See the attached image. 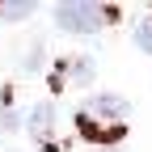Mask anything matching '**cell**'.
<instances>
[{"label":"cell","mask_w":152,"mask_h":152,"mask_svg":"<svg viewBox=\"0 0 152 152\" xmlns=\"http://www.w3.org/2000/svg\"><path fill=\"white\" fill-rule=\"evenodd\" d=\"M76 127L93 144H118L123 131H127V102L118 93H97V97L76 114Z\"/></svg>","instance_id":"cell-1"},{"label":"cell","mask_w":152,"mask_h":152,"mask_svg":"<svg viewBox=\"0 0 152 152\" xmlns=\"http://www.w3.org/2000/svg\"><path fill=\"white\" fill-rule=\"evenodd\" d=\"M110 17H114V9H97V4H89V0H64L59 9H55V21L68 34H97Z\"/></svg>","instance_id":"cell-2"},{"label":"cell","mask_w":152,"mask_h":152,"mask_svg":"<svg viewBox=\"0 0 152 152\" xmlns=\"http://www.w3.org/2000/svg\"><path fill=\"white\" fill-rule=\"evenodd\" d=\"M30 131H34V140H47V135H51V106H47V102L30 114Z\"/></svg>","instance_id":"cell-3"},{"label":"cell","mask_w":152,"mask_h":152,"mask_svg":"<svg viewBox=\"0 0 152 152\" xmlns=\"http://www.w3.org/2000/svg\"><path fill=\"white\" fill-rule=\"evenodd\" d=\"M64 68H68V76H72L76 85H89V80H93V64H89V59H68Z\"/></svg>","instance_id":"cell-4"},{"label":"cell","mask_w":152,"mask_h":152,"mask_svg":"<svg viewBox=\"0 0 152 152\" xmlns=\"http://www.w3.org/2000/svg\"><path fill=\"white\" fill-rule=\"evenodd\" d=\"M135 42H140V51L152 55V17H144V21L135 26Z\"/></svg>","instance_id":"cell-5"},{"label":"cell","mask_w":152,"mask_h":152,"mask_svg":"<svg viewBox=\"0 0 152 152\" xmlns=\"http://www.w3.org/2000/svg\"><path fill=\"white\" fill-rule=\"evenodd\" d=\"M0 13H4V21H21V17H30L34 9L30 4H9V9H0Z\"/></svg>","instance_id":"cell-6"},{"label":"cell","mask_w":152,"mask_h":152,"mask_svg":"<svg viewBox=\"0 0 152 152\" xmlns=\"http://www.w3.org/2000/svg\"><path fill=\"white\" fill-rule=\"evenodd\" d=\"M106 152H114V148H106Z\"/></svg>","instance_id":"cell-7"},{"label":"cell","mask_w":152,"mask_h":152,"mask_svg":"<svg viewBox=\"0 0 152 152\" xmlns=\"http://www.w3.org/2000/svg\"><path fill=\"white\" fill-rule=\"evenodd\" d=\"M9 152H13V148H9Z\"/></svg>","instance_id":"cell-8"}]
</instances>
